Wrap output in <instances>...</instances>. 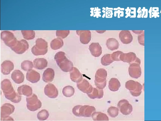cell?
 Instances as JSON below:
<instances>
[{
    "mask_svg": "<svg viewBox=\"0 0 161 121\" xmlns=\"http://www.w3.org/2000/svg\"><path fill=\"white\" fill-rule=\"evenodd\" d=\"M1 87L4 96L8 100L14 103H18L20 102L21 96L15 92L9 80H3L1 83Z\"/></svg>",
    "mask_w": 161,
    "mask_h": 121,
    "instance_id": "cell-1",
    "label": "cell"
},
{
    "mask_svg": "<svg viewBox=\"0 0 161 121\" xmlns=\"http://www.w3.org/2000/svg\"><path fill=\"white\" fill-rule=\"evenodd\" d=\"M54 59L58 66L62 71L65 72H70L74 68L73 64L66 57L64 52L60 51L56 53Z\"/></svg>",
    "mask_w": 161,
    "mask_h": 121,
    "instance_id": "cell-2",
    "label": "cell"
},
{
    "mask_svg": "<svg viewBox=\"0 0 161 121\" xmlns=\"http://www.w3.org/2000/svg\"><path fill=\"white\" fill-rule=\"evenodd\" d=\"M36 45L31 49L32 54L35 56L45 55L47 52V42L42 38H38L36 40Z\"/></svg>",
    "mask_w": 161,
    "mask_h": 121,
    "instance_id": "cell-3",
    "label": "cell"
},
{
    "mask_svg": "<svg viewBox=\"0 0 161 121\" xmlns=\"http://www.w3.org/2000/svg\"><path fill=\"white\" fill-rule=\"evenodd\" d=\"M107 72L104 69H99L95 75V84L99 89L103 90L105 88L107 85L106 78Z\"/></svg>",
    "mask_w": 161,
    "mask_h": 121,
    "instance_id": "cell-4",
    "label": "cell"
},
{
    "mask_svg": "<svg viewBox=\"0 0 161 121\" xmlns=\"http://www.w3.org/2000/svg\"><path fill=\"white\" fill-rule=\"evenodd\" d=\"M126 89L128 90L130 94L134 97L140 96L142 92L143 86L138 82L133 80H129L125 85Z\"/></svg>",
    "mask_w": 161,
    "mask_h": 121,
    "instance_id": "cell-5",
    "label": "cell"
},
{
    "mask_svg": "<svg viewBox=\"0 0 161 121\" xmlns=\"http://www.w3.org/2000/svg\"><path fill=\"white\" fill-rule=\"evenodd\" d=\"M1 39L10 48L14 47L18 41L12 32L8 31H4L1 33Z\"/></svg>",
    "mask_w": 161,
    "mask_h": 121,
    "instance_id": "cell-6",
    "label": "cell"
},
{
    "mask_svg": "<svg viewBox=\"0 0 161 121\" xmlns=\"http://www.w3.org/2000/svg\"><path fill=\"white\" fill-rule=\"evenodd\" d=\"M14 106L9 103H6L1 107V120L14 121L9 115L14 113L15 110Z\"/></svg>",
    "mask_w": 161,
    "mask_h": 121,
    "instance_id": "cell-7",
    "label": "cell"
},
{
    "mask_svg": "<svg viewBox=\"0 0 161 121\" xmlns=\"http://www.w3.org/2000/svg\"><path fill=\"white\" fill-rule=\"evenodd\" d=\"M28 109L31 111H35L40 109L42 106L41 102L39 100L36 94L26 98Z\"/></svg>",
    "mask_w": 161,
    "mask_h": 121,
    "instance_id": "cell-8",
    "label": "cell"
},
{
    "mask_svg": "<svg viewBox=\"0 0 161 121\" xmlns=\"http://www.w3.org/2000/svg\"><path fill=\"white\" fill-rule=\"evenodd\" d=\"M29 48L28 42L25 40H21L17 41L16 44L11 48L15 52L19 54L24 53Z\"/></svg>",
    "mask_w": 161,
    "mask_h": 121,
    "instance_id": "cell-9",
    "label": "cell"
},
{
    "mask_svg": "<svg viewBox=\"0 0 161 121\" xmlns=\"http://www.w3.org/2000/svg\"><path fill=\"white\" fill-rule=\"evenodd\" d=\"M121 113L123 114L127 115L131 113L133 111V107L129 102L125 99L120 101L117 105Z\"/></svg>",
    "mask_w": 161,
    "mask_h": 121,
    "instance_id": "cell-10",
    "label": "cell"
},
{
    "mask_svg": "<svg viewBox=\"0 0 161 121\" xmlns=\"http://www.w3.org/2000/svg\"><path fill=\"white\" fill-rule=\"evenodd\" d=\"M129 75L134 79H137L142 75V69L140 64L134 63L130 64L129 68Z\"/></svg>",
    "mask_w": 161,
    "mask_h": 121,
    "instance_id": "cell-11",
    "label": "cell"
},
{
    "mask_svg": "<svg viewBox=\"0 0 161 121\" xmlns=\"http://www.w3.org/2000/svg\"><path fill=\"white\" fill-rule=\"evenodd\" d=\"M78 36H80V41L82 44H89L91 40V33L90 30H78L76 31Z\"/></svg>",
    "mask_w": 161,
    "mask_h": 121,
    "instance_id": "cell-12",
    "label": "cell"
},
{
    "mask_svg": "<svg viewBox=\"0 0 161 121\" xmlns=\"http://www.w3.org/2000/svg\"><path fill=\"white\" fill-rule=\"evenodd\" d=\"M120 40L123 44L127 45L130 44L133 40L132 34L129 30H122L119 34Z\"/></svg>",
    "mask_w": 161,
    "mask_h": 121,
    "instance_id": "cell-13",
    "label": "cell"
},
{
    "mask_svg": "<svg viewBox=\"0 0 161 121\" xmlns=\"http://www.w3.org/2000/svg\"><path fill=\"white\" fill-rule=\"evenodd\" d=\"M44 92L46 96L51 98L57 97L58 94L57 89L54 85L52 84H49L45 86Z\"/></svg>",
    "mask_w": 161,
    "mask_h": 121,
    "instance_id": "cell-14",
    "label": "cell"
},
{
    "mask_svg": "<svg viewBox=\"0 0 161 121\" xmlns=\"http://www.w3.org/2000/svg\"><path fill=\"white\" fill-rule=\"evenodd\" d=\"M77 88L83 93L88 94L92 92L93 88L88 81L84 79L77 85Z\"/></svg>",
    "mask_w": 161,
    "mask_h": 121,
    "instance_id": "cell-15",
    "label": "cell"
},
{
    "mask_svg": "<svg viewBox=\"0 0 161 121\" xmlns=\"http://www.w3.org/2000/svg\"><path fill=\"white\" fill-rule=\"evenodd\" d=\"M89 49L91 54L95 57H98L102 53V47L98 42L91 43L89 47Z\"/></svg>",
    "mask_w": 161,
    "mask_h": 121,
    "instance_id": "cell-16",
    "label": "cell"
},
{
    "mask_svg": "<svg viewBox=\"0 0 161 121\" xmlns=\"http://www.w3.org/2000/svg\"><path fill=\"white\" fill-rule=\"evenodd\" d=\"M137 57L136 54L132 52L128 53H123L120 57V61L130 64L135 62Z\"/></svg>",
    "mask_w": 161,
    "mask_h": 121,
    "instance_id": "cell-17",
    "label": "cell"
},
{
    "mask_svg": "<svg viewBox=\"0 0 161 121\" xmlns=\"http://www.w3.org/2000/svg\"><path fill=\"white\" fill-rule=\"evenodd\" d=\"M1 71L4 75H8L14 69V64L9 60H6L4 61L1 64Z\"/></svg>",
    "mask_w": 161,
    "mask_h": 121,
    "instance_id": "cell-18",
    "label": "cell"
},
{
    "mask_svg": "<svg viewBox=\"0 0 161 121\" xmlns=\"http://www.w3.org/2000/svg\"><path fill=\"white\" fill-rule=\"evenodd\" d=\"M95 111V108L93 106H81L80 107V115L84 117H90L93 112Z\"/></svg>",
    "mask_w": 161,
    "mask_h": 121,
    "instance_id": "cell-19",
    "label": "cell"
},
{
    "mask_svg": "<svg viewBox=\"0 0 161 121\" xmlns=\"http://www.w3.org/2000/svg\"><path fill=\"white\" fill-rule=\"evenodd\" d=\"M41 76L40 73L34 70L28 71L26 74V79L32 83H36L40 80Z\"/></svg>",
    "mask_w": 161,
    "mask_h": 121,
    "instance_id": "cell-20",
    "label": "cell"
},
{
    "mask_svg": "<svg viewBox=\"0 0 161 121\" xmlns=\"http://www.w3.org/2000/svg\"><path fill=\"white\" fill-rule=\"evenodd\" d=\"M55 76V72L53 69L47 68L43 73L42 80L46 83H49L53 81Z\"/></svg>",
    "mask_w": 161,
    "mask_h": 121,
    "instance_id": "cell-21",
    "label": "cell"
},
{
    "mask_svg": "<svg viewBox=\"0 0 161 121\" xmlns=\"http://www.w3.org/2000/svg\"><path fill=\"white\" fill-rule=\"evenodd\" d=\"M11 79L17 84H20L24 81L25 77L23 73L19 70H15L11 74Z\"/></svg>",
    "mask_w": 161,
    "mask_h": 121,
    "instance_id": "cell-22",
    "label": "cell"
},
{
    "mask_svg": "<svg viewBox=\"0 0 161 121\" xmlns=\"http://www.w3.org/2000/svg\"><path fill=\"white\" fill-rule=\"evenodd\" d=\"M70 76L71 80L75 83H79L83 79L81 73L75 67H74L73 70L70 72Z\"/></svg>",
    "mask_w": 161,
    "mask_h": 121,
    "instance_id": "cell-23",
    "label": "cell"
},
{
    "mask_svg": "<svg viewBox=\"0 0 161 121\" xmlns=\"http://www.w3.org/2000/svg\"><path fill=\"white\" fill-rule=\"evenodd\" d=\"M17 92L20 95L29 97L31 96L32 94V89L28 85H23L19 86L17 89Z\"/></svg>",
    "mask_w": 161,
    "mask_h": 121,
    "instance_id": "cell-24",
    "label": "cell"
},
{
    "mask_svg": "<svg viewBox=\"0 0 161 121\" xmlns=\"http://www.w3.org/2000/svg\"><path fill=\"white\" fill-rule=\"evenodd\" d=\"M34 67L38 70H43L47 67V62L44 58H38L33 61Z\"/></svg>",
    "mask_w": 161,
    "mask_h": 121,
    "instance_id": "cell-25",
    "label": "cell"
},
{
    "mask_svg": "<svg viewBox=\"0 0 161 121\" xmlns=\"http://www.w3.org/2000/svg\"><path fill=\"white\" fill-rule=\"evenodd\" d=\"M106 45L108 49L114 51L118 49L119 44L118 41L115 38H111L107 40Z\"/></svg>",
    "mask_w": 161,
    "mask_h": 121,
    "instance_id": "cell-26",
    "label": "cell"
},
{
    "mask_svg": "<svg viewBox=\"0 0 161 121\" xmlns=\"http://www.w3.org/2000/svg\"><path fill=\"white\" fill-rule=\"evenodd\" d=\"M64 45V42L62 39L57 37L51 41L50 46L52 49L56 50L61 48Z\"/></svg>",
    "mask_w": 161,
    "mask_h": 121,
    "instance_id": "cell-27",
    "label": "cell"
},
{
    "mask_svg": "<svg viewBox=\"0 0 161 121\" xmlns=\"http://www.w3.org/2000/svg\"><path fill=\"white\" fill-rule=\"evenodd\" d=\"M103 94V90L96 88H93L92 92L87 94L88 97L91 99H95L102 98Z\"/></svg>",
    "mask_w": 161,
    "mask_h": 121,
    "instance_id": "cell-28",
    "label": "cell"
},
{
    "mask_svg": "<svg viewBox=\"0 0 161 121\" xmlns=\"http://www.w3.org/2000/svg\"><path fill=\"white\" fill-rule=\"evenodd\" d=\"M121 86L120 83L118 79L112 78L109 82L108 88L112 91H117Z\"/></svg>",
    "mask_w": 161,
    "mask_h": 121,
    "instance_id": "cell-29",
    "label": "cell"
},
{
    "mask_svg": "<svg viewBox=\"0 0 161 121\" xmlns=\"http://www.w3.org/2000/svg\"><path fill=\"white\" fill-rule=\"evenodd\" d=\"M94 121H108L109 119L108 116L101 112H93L92 115Z\"/></svg>",
    "mask_w": 161,
    "mask_h": 121,
    "instance_id": "cell-30",
    "label": "cell"
},
{
    "mask_svg": "<svg viewBox=\"0 0 161 121\" xmlns=\"http://www.w3.org/2000/svg\"><path fill=\"white\" fill-rule=\"evenodd\" d=\"M21 33L23 37L26 40H32L35 37L36 32L33 30H22L21 31Z\"/></svg>",
    "mask_w": 161,
    "mask_h": 121,
    "instance_id": "cell-31",
    "label": "cell"
},
{
    "mask_svg": "<svg viewBox=\"0 0 161 121\" xmlns=\"http://www.w3.org/2000/svg\"><path fill=\"white\" fill-rule=\"evenodd\" d=\"M75 93V89L70 85L65 86L63 90V93L64 96L66 97H71L73 96Z\"/></svg>",
    "mask_w": 161,
    "mask_h": 121,
    "instance_id": "cell-32",
    "label": "cell"
},
{
    "mask_svg": "<svg viewBox=\"0 0 161 121\" xmlns=\"http://www.w3.org/2000/svg\"><path fill=\"white\" fill-rule=\"evenodd\" d=\"M33 63L30 60H25L21 63V67L22 69L25 71L31 70L34 67Z\"/></svg>",
    "mask_w": 161,
    "mask_h": 121,
    "instance_id": "cell-33",
    "label": "cell"
},
{
    "mask_svg": "<svg viewBox=\"0 0 161 121\" xmlns=\"http://www.w3.org/2000/svg\"><path fill=\"white\" fill-rule=\"evenodd\" d=\"M114 61L112 58L111 54H106L104 55L101 60V63L104 66L109 65Z\"/></svg>",
    "mask_w": 161,
    "mask_h": 121,
    "instance_id": "cell-34",
    "label": "cell"
},
{
    "mask_svg": "<svg viewBox=\"0 0 161 121\" xmlns=\"http://www.w3.org/2000/svg\"><path fill=\"white\" fill-rule=\"evenodd\" d=\"M49 116V113L46 110H42L39 112L37 115V118L39 120L44 121L47 119Z\"/></svg>",
    "mask_w": 161,
    "mask_h": 121,
    "instance_id": "cell-35",
    "label": "cell"
},
{
    "mask_svg": "<svg viewBox=\"0 0 161 121\" xmlns=\"http://www.w3.org/2000/svg\"><path fill=\"white\" fill-rule=\"evenodd\" d=\"M108 113L112 118H115L119 114V109L114 107H110L108 110Z\"/></svg>",
    "mask_w": 161,
    "mask_h": 121,
    "instance_id": "cell-36",
    "label": "cell"
},
{
    "mask_svg": "<svg viewBox=\"0 0 161 121\" xmlns=\"http://www.w3.org/2000/svg\"><path fill=\"white\" fill-rule=\"evenodd\" d=\"M69 33V30H57L56 31V36L58 38L64 39L68 37Z\"/></svg>",
    "mask_w": 161,
    "mask_h": 121,
    "instance_id": "cell-37",
    "label": "cell"
},
{
    "mask_svg": "<svg viewBox=\"0 0 161 121\" xmlns=\"http://www.w3.org/2000/svg\"><path fill=\"white\" fill-rule=\"evenodd\" d=\"M123 52L121 51H117L111 54V57L114 61H120V57L121 54L123 53Z\"/></svg>",
    "mask_w": 161,
    "mask_h": 121,
    "instance_id": "cell-38",
    "label": "cell"
},
{
    "mask_svg": "<svg viewBox=\"0 0 161 121\" xmlns=\"http://www.w3.org/2000/svg\"><path fill=\"white\" fill-rule=\"evenodd\" d=\"M138 41L139 44L144 46H145V32L140 35L138 36Z\"/></svg>",
    "mask_w": 161,
    "mask_h": 121,
    "instance_id": "cell-39",
    "label": "cell"
},
{
    "mask_svg": "<svg viewBox=\"0 0 161 121\" xmlns=\"http://www.w3.org/2000/svg\"><path fill=\"white\" fill-rule=\"evenodd\" d=\"M81 106V105H77L73 108L72 112L74 115L77 117H80V111Z\"/></svg>",
    "mask_w": 161,
    "mask_h": 121,
    "instance_id": "cell-40",
    "label": "cell"
},
{
    "mask_svg": "<svg viewBox=\"0 0 161 121\" xmlns=\"http://www.w3.org/2000/svg\"><path fill=\"white\" fill-rule=\"evenodd\" d=\"M144 31L143 30H133L132 32L134 34L140 35L142 34Z\"/></svg>",
    "mask_w": 161,
    "mask_h": 121,
    "instance_id": "cell-41",
    "label": "cell"
},
{
    "mask_svg": "<svg viewBox=\"0 0 161 121\" xmlns=\"http://www.w3.org/2000/svg\"><path fill=\"white\" fill-rule=\"evenodd\" d=\"M96 31L99 34H103L106 32V30H97Z\"/></svg>",
    "mask_w": 161,
    "mask_h": 121,
    "instance_id": "cell-42",
    "label": "cell"
}]
</instances>
